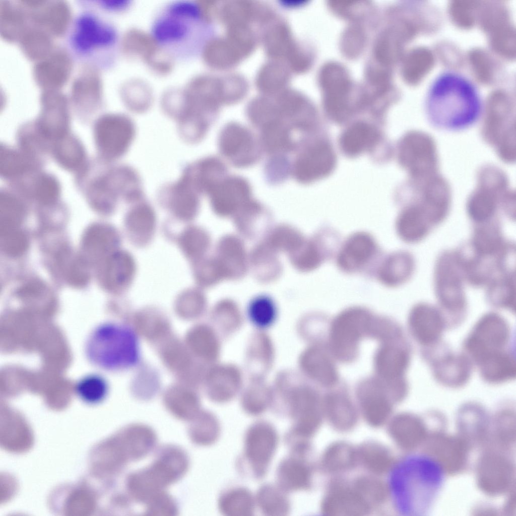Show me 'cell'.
Here are the masks:
<instances>
[{"label":"cell","mask_w":516,"mask_h":516,"mask_svg":"<svg viewBox=\"0 0 516 516\" xmlns=\"http://www.w3.org/2000/svg\"><path fill=\"white\" fill-rule=\"evenodd\" d=\"M429 122L436 128L453 131L475 124L484 105L477 85L464 74L451 69L438 73L429 84L424 98Z\"/></svg>","instance_id":"obj_1"},{"label":"cell","mask_w":516,"mask_h":516,"mask_svg":"<svg viewBox=\"0 0 516 516\" xmlns=\"http://www.w3.org/2000/svg\"><path fill=\"white\" fill-rule=\"evenodd\" d=\"M446 478L442 464L434 457L416 452L403 458L391 476V489L398 511L407 516L428 515Z\"/></svg>","instance_id":"obj_2"},{"label":"cell","mask_w":516,"mask_h":516,"mask_svg":"<svg viewBox=\"0 0 516 516\" xmlns=\"http://www.w3.org/2000/svg\"><path fill=\"white\" fill-rule=\"evenodd\" d=\"M138 337L130 326L118 322L101 324L94 328L85 345L89 362L102 369L116 371L129 369L140 360Z\"/></svg>","instance_id":"obj_3"},{"label":"cell","mask_w":516,"mask_h":516,"mask_svg":"<svg viewBox=\"0 0 516 516\" xmlns=\"http://www.w3.org/2000/svg\"><path fill=\"white\" fill-rule=\"evenodd\" d=\"M201 16L199 5L194 2H172L156 18L151 36L163 52L167 50V53L179 54L184 48L189 51L190 46L194 49V37Z\"/></svg>","instance_id":"obj_4"},{"label":"cell","mask_w":516,"mask_h":516,"mask_svg":"<svg viewBox=\"0 0 516 516\" xmlns=\"http://www.w3.org/2000/svg\"><path fill=\"white\" fill-rule=\"evenodd\" d=\"M434 288L439 309L447 329L457 328L465 319L467 300L466 282L456 250H445L437 257L434 270Z\"/></svg>","instance_id":"obj_5"},{"label":"cell","mask_w":516,"mask_h":516,"mask_svg":"<svg viewBox=\"0 0 516 516\" xmlns=\"http://www.w3.org/2000/svg\"><path fill=\"white\" fill-rule=\"evenodd\" d=\"M505 173L498 167L486 164L477 174V185L469 196L466 211L475 224L489 222L498 218V212L511 191Z\"/></svg>","instance_id":"obj_6"},{"label":"cell","mask_w":516,"mask_h":516,"mask_svg":"<svg viewBox=\"0 0 516 516\" xmlns=\"http://www.w3.org/2000/svg\"><path fill=\"white\" fill-rule=\"evenodd\" d=\"M507 321L495 312L485 313L477 321L463 343V352L473 365L512 349Z\"/></svg>","instance_id":"obj_7"},{"label":"cell","mask_w":516,"mask_h":516,"mask_svg":"<svg viewBox=\"0 0 516 516\" xmlns=\"http://www.w3.org/2000/svg\"><path fill=\"white\" fill-rule=\"evenodd\" d=\"M382 342L374 356L376 378L392 400L400 401L408 391L405 374L410 362V348L404 337Z\"/></svg>","instance_id":"obj_8"},{"label":"cell","mask_w":516,"mask_h":516,"mask_svg":"<svg viewBox=\"0 0 516 516\" xmlns=\"http://www.w3.org/2000/svg\"><path fill=\"white\" fill-rule=\"evenodd\" d=\"M373 317L369 310L360 306L347 308L335 317L330 328V343L336 358L344 362L356 359L359 342L368 337Z\"/></svg>","instance_id":"obj_9"},{"label":"cell","mask_w":516,"mask_h":516,"mask_svg":"<svg viewBox=\"0 0 516 516\" xmlns=\"http://www.w3.org/2000/svg\"><path fill=\"white\" fill-rule=\"evenodd\" d=\"M186 467V460L179 450H167L152 466L132 475L131 492L140 499H151L166 486L178 479Z\"/></svg>","instance_id":"obj_10"},{"label":"cell","mask_w":516,"mask_h":516,"mask_svg":"<svg viewBox=\"0 0 516 516\" xmlns=\"http://www.w3.org/2000/svg\"><path fill=\"white\" fill-rule=\"evenodd\" d=\"M398 158L411 180L423 179L438 173L436 144L426 133L412 131L405 134L399 143Z\"/></svg>","instance_id":"obj_11"},{"label":"cell","mask_w":516,"mask_h":516,"mask_svg":"<svg viewBox=\"0 0 516 516\" xmlns=\"http://www.w3.org/2000/svg\"><path fill=\"white\" fill-rule=\"evenodd\" d=\"M136 127L127 116L106 114L95 121L93 135L100 158L111 162L124 155L134 141Z\"/></svg>","instance_id":"obj_12"},{"label":"cell","mask_w":516,"mask_h":516,"mask_svg":"<svg viewBox=\"0 0 516 516\" xmlns=\"http://www.w3.org/2000/svg\"><path fill=\"white\" fill-rule=\"evenodd\" d=\"M424 360L429 365L432 376L439 384L450 389L465 385L471 378L473 364L463 352H453L442 342L421 350Z\"/></svg>","instance_id":"obj_13"},{"label":"cell","mask_w":516,"mask_h":516,"mask_svg":"<svg viewBox=\"0 0 516 516\" xmlns=\"http://www.w3.org/2000/svg\"><path fill=\"white\" fill-rule=\"evenodd\" d=\"M118 38L116 29L91 13H84L75 20L70 35V44L78 55L88 56L112 48Z\"/></svg>","instance_id":"obj_14"},{"label":"cell","mask_w":516,"mask_h":516,"mask_svg":"<svg viewBox=\"0 0 516 516\" xmlns=\"http://www.w3.org/2000/svg\"><path fill=\"white\" fill-rule=\"evenodd\" d=\"M417 206L434 227L447 218L451 207L452 190L447 180L438 173L420 180L412 181Z\"/></svg>","instance_id":"obj_15"},{"label":"cell","mask_w":516,"mask_h":516,"mask_svg":"<svg viewBox=\"0 0 516 516\" xmlns=\"http://www.w3.org/2000/svg\"><path fill=\"white\" fill-rule=\"evenodd\" d=\"M218 147L221 154L238 167L253 164L261 156L253 134L238 123L230 122L223 127L218 138Z\"/></svg>","instance_id":"obj_16"},{"label":"cell","mask_w":516,"mask_h":516,"mask_svg":"<svg viewBox=\"0 0 516 516\" xmlns=\"http://www.w3.org/2000/svg\"><path fill=\"white\" fill-rule=\"evenodd\" d=\"M69 100L59 91H44L40 97V111L34 121L40 133L52 143L70 133Z\"/></svg>","instance_id":"obj_17"},{"label":"cell","mask_w":516,"mask_h":516,"mask_svg":"<svg viewBox=\"0 0 516 516\" xmlns=\"http://www.w3.org/2000/svg\"><path fill=\"white\" fill-rule=\"evenodd\" d=\"M408 325L412 337L421 349L441 342L443 333L447 329L445 319L439 308L426 302H419L412 307L409 313Z\"/></svg>","instance_id":"obj_18"},{"label":"cell","mask_w":516,"mask_h":516,"mask_svg":"<svg viewBox=\"0 0 516 516\" xmlns=\"http://www.w3.org/2000/svg\"><path fill=\"white\" fill-rule=\"evenodd\" d=\"M336 156L331 145L317 141L307 147L295 159L292 172L301 183H309L330 174L336 165Z\"/></svg>","instance_id":"obj_19"},{"label":"cell","mask_w":516,"mask_h":516,"mask_svg":"<svg viewBox=\"0 0 516 516\" xmlns=\"http://www.w3.org/2000/svg\"><path fill=\"white\" fill-rule=\"evenodd\" d=\"M102 84L97 70L84 68L73 83L71 101L76 114L83 120L90 119L102 105Z\"/></svg>","instance_id":"obj_20"},{"label":"cell","mask_w":516,"mask_h":516,"mask_svg":"<svg viewBox=\"0 0 516 516\" xmlns=\"http://www.w3.org/2000/svg\"><path fill=\"white\" fill-rule=\"evenodd\" d=\"M212 207L221 215L239 211L252 199L250 184L239 176H226L209 190Z\"/></svg>","instance_id":"obj_21"},{"label":"cell","mask_w":516,"mask_h":516,"mask_svg":"<svg viewBox=\"0 0 516 516\" xmlns=\"http://www.w3.org/2000/svg\"><path fill=\"white\" fill-rule=\"evenodd\" d=\"M378 246L369 233L359 231L350 235L341 246L337 256L338 268L346 273L360 271L377 253Z\"/></svg>","instance_id":"obj_22"},{"label":"cell","mask_w":516,"mask_h":516,"mask_svg":"<svg viewBox=\"0 0 516 516\" xmlns=\"http://www.w3.org/2000/svg\"><path fill=\"white\" fill-rule=\"evenodd\" d=\"M72 68L69 53L63 49L54 48L47 56L35 63L33 78L43 91H59L69 79Z\"/></svg>","instance_id":"obj_23"},{"label":"cell","mask_w":516,"mask_h":516,"mask_svg":"<svg viewBox=\"0 0 516 516\" xmlns=\"http://www.w3.org/2000/svg\"><path fill=\"white\" fill-rule=\"evenodd\" d=\"M363 414L373 426L382 424L392 410L391 398L376 378L362 381L356 390Z\"/></svg>","instance_id":"obj_24"},{"label":"cell","mask_w":516,"mask_h":516,"mask_svg":"<svg viewBox=\"0 0 516 516\" xmlns=\"http://www.w3.org/2000/svg\"><path fill=\"white\" fill-rule=\"evenodd\" d=\"M25 10L31 24L44 30L51 37L63 36L72 21L71 9L63 1H42L38 7Z\"/></svg>","instance_id":"obj_25"},{"label":"cell","mask_w":516,"mask_h":516,"mask_svg":"<svg viewBox=\"0 0 516 516\" xmlns=\"http://www.w3.org/2000/svg\"><path fill=\"white\" fill-rule=\"evenodd\" d=\"M200 194L181 174L179 179L164 185L159 192L160 199L177 217L189 220L197 214Z\"/></svg>","instance_id":"obj_26"},{"label":"cell","mask_w":516,"mask_h":516,"mask_svg":"<svg viewBox=\"0 0 516 516\" xmlns=\"http://www.w3.org/2000/svg\"><path fill=\"white\" fill-rule=\"evenodd\" d=\"M415 269L413 255L405 250H399L387 255L377 267V280L389 287L400 286L412 277Z\"/></svg>","instance_id":"obj_27"},{"label":"cell","mask_w":516,"mask_h":516,"mask_svg":"<svg viewBox=\"0 0 516 516\" xmlns=\"http://www.w3.org/2000/svg\"><path fill=\"white\" fill-rule=\"evenodd\" d=\"M275 432L269 425L259 424L248 431L246 439V455L258 472H263L276 447Z\"/></svg>","instance_id":"obj_28"},{"label":"cell","mask_w":516,"mask_h":516,"mask_svg":"<svg viewBox=\"0 0 516 516\" xmlns=\"http://www.w3.org/2000/svg\"><path fill=\"white\" fill-rule=\"evenodd\" d=\"M368 507L355 489L339 484L331 489L322 504L323 512L333 515H361Z\"/></svg>","instance_id":"obj_29"},{"label":"cell","mask_w":516,"mask_h":516,"mask_svg":"<svg viewBox=\"0 0 516 516\" xmlns=\"http://www.w3.org/2000/svg\"><path fill=\"white\" fill-rule=\"evenodd\" d=\"M434 228L420 209L411 203L401 211L396 222L398 236L408 243H416L423 240Z\"/></svg>","instance_id":"obj_30"},{"label":"cell","mask_w":516,"mask_h":516,"mask_svg":"<svg viewBox=\"0 0 516 516\" xmlns=\"http://www.w3.org/2000/svg\"><path fill=\"white\" fill-rule=\"evenodd\" d=\"M50 155L61 168L77 174L88 162L83 144L70 133L52 142Z\"/></svg>","instance_id":"obj_31"},{"label":"cell","mask_w":516,"mask_h":516,"mask_svg":"<svg viewBox=\"0 0 516 516\" xmlns=\"http://www.w3.org/2000/svg\"><path fill=\"white\" fill-rule=\"evenodd\" d=\"M379 139V133L375 127L359 122L351 125L343 133L340 145L344 154L354 157L372 150Z\"/></svg>","instance_id":"obj_32"},{"label":"cell","mask_w":516,"mask_h":516,"mask_svg":"<svg viewBox=\"0 0 516 516\" xmlns=\"http://www.w3.org/2000/svg\"><path fill=\"white\" fill-rule=\"evenodd\" d=\"M486 286V299L491 306L515 313V270L497 274Z\"/></svg>","instance_id":"obj_33"},{"label":"cell","mask_w":516,"mask_h":516,"mask_svg":"<svg viewBox=\"0 0 516 516\" xmlns=\"http://www.w3.org/2000/svg\"><path fill=\"white\" fill-rule=\"evenodd\" d=\"M42 166L35 162L19 148L6 145L1 146L0 173L11 182L33 172L41 169Z\"/></svg>","instance_id":"obj_34"},{"label":"cell","mask_w":516,"mask_h":516,"mask_svg":"<svg viewBox=\"0 0 516 516\" xmlns=\"http://www.w3.org/2000/svg\"><path fill=\"white\" fill-rule=\"evenodd\" d=\"M323 408L330 423L338 429H348L355 422V409L349 398L343 393L334 392L327 394L323 401Z\"/></svg>","instance_id":"obj_35"},{"label":"cell","mask_w":516,"mask_h":516,"mask_svg":"<svg viewBox=\"0 0 516 516\" xmlns=\"http://www.w3.org/2000/svg\"><path fill=\"white\" fill-rule=\"evenodd\" d=\"M28 20L26 11L19 3L16 5L8 1L1 2L0 31L5 40L18 42L29 26Z\"/></svg>","instance_id":"obj_36"},{"label":"cell","mask_w":516,"mask_h":516,"mask_svg":"<svg viewBox=\"0 0 516 516\" xmlns=\"http://www.w3.org/2000/svg\"><path fill=\"white\" fill-rule=\"evenodd\" d=\"M18 148L35 162L42 165L51 154L52 143L40 133L34 121L22 125L17 135Z\"/></svg>","instance_id":"obj_37"},{"label":"cell","mask_w":516,"mask_h":516,"mask_svg":"<svg viewBox=\"0 0 516 516\" xmlns=\"http://www.w3.org/2000/svg\"><path fill=\"white\" fill-rule=\"evenodd\" d=\"M482 379L491 384H499L512 380L516 376L514 352L506 351L489 359L477 366Z\"/></svg>","instance_id":"obj_38"},{"label":"cell","mask_w":516,"mask_h":516,"mask_svg":"<svg viewBox=\"0 0 516 516\" xmlns=\"http://www.w3.org/2000/svg\"><path fill=\"white\" fill-rule=\"evenodd\" d=\"M304 361L308 372L320 384L330 387L336 383L338 375L335 364L324 349H311L307 353Z\"/></svg>","instance_id":"obj_39"},{"label":"cell","mask_w":516,"mask_h":516,"mask_svg":"<svg viewBox=\"0 0 516 516\" xmlns=\"http://www.w3.org/2000/svg\"><path fill=\"white\" fill-rule=\"evenodd\" d=\"M51 38L44 30L31 24L18 42L24 55L36 62L45 58L54 49Z\"/></svg>","instance_id":"obj_40"},{"label":"cell","mask_w":516,"mask_h":516,"mask_svg":"<svg viewBox=\"0 0 516 516\" xmlns=\"http://www.w3.org/2000/svg\"><path fill=\"white\" fill-rule=\"evenodd\" d=\"M278 309L273 298L266 294L252 298L247 307L249 320L255 327L265 329L270 327L276 320Z\"/></svg>","instance_id":"obj_41"},{"label":"cell","mask_w":516,"mask_h":516,"mask_svg":"<svg viewBox=\"0 0 516 516\" xmlns=\"http://www.w3.org/2000/svg\"><path fill=\"white\" fill-rule=\"evenodd\" d=\"M111 258L107 274L109 286L116 290L125 288L134 276V261L125 252H117Z\"/></svg>","instance_id":"obj_42"},{"label":"cell","mask_w":516,"mask_h":516,"mask_svg":"<svg viewBox=\"0 0 516 516\" xmlns=\"http://www.w3.org/2000/svg\"><path fill=\"white\" fill-rule=\"evenodd\" d=\"M108 384L102 376L89 374L81 377L76 383L75 391L84 403L91 405L100 403L106 397Z\"/></svg>","instance_id":"obj_43"},{"label":"cell","mask_w":516,"mask_h":516,"mask_svg":"<svg viewBox=\"0 0 516 516\" xmlns=\"http://www.w3.org/2000/svg\"><path fill=\"white\" fill-rule=\"evenodd\" d=\"M155 220L154 212L151 206L141 200L127 213L126 223L133 234L144 240L152 234Z\"/></svg>","instance_id":"obj_44"},{"label":"cell","mask_w":516,"mask_h":516,"mask_svg":"<svg viewBox=\"0 0 516 516\" xmlns=\"http://www.w3.org/2000/svg\"><path fill=\"white\" fill-rule=\"evenodd\" d=\"M356 458V453L350 445L345 443H337L326 450L322 464L328 471H339L351 467Z\"/></svg>","instance_id":"obj_45"},{"label":"cell","mask_w":516,"mask_h":516,"mask_svg":"<svg viewBox=\"0 0 516 516\" xmlns=\"http://www.w3.org/2000/svg\"><path fill=\"white\" fill-rule=\"evenodd\" d=\"M357 457L370 471L381 473L391 464V457L384 447L376 443H366L359 450Z\"/></svg>","instance_id":"obj_46"},{"label":"cell","mask_w":516,"mask_h":516,"mask_svg":"<svg viewBox=\"0 0 516 516\" xmlns=\"http://www.w3.org/2000/svg\"><path fill=\"white\" fill-rule=\"evenodd\" d=\"M279 476L284 485L289 489L304 488L309 484L308 469L302 463L296 461L289 460L284 463Z\"/></svg>","instance_id":"obj_47"},{"label":"cell","mask_w":516,"mask_h":516,"mask_svg":"<svg viewBox=\"0 0 516 516\" xmlns=\"http://www.w3.org/2000/svg\"><path fill=\"white\" fill-rule=\"evenodd\" d=\"M252 505L250 495L243 490L232 491L223 497L221 501L222 510L232 515H246L251 511Z\"/></svg>","instance_id":"obj_48"},{"label":"cell","mask_w":516,"mask_h":516,"mask_svg":"<svg viewBox=\"0 0 516 516\" xmlns=\"http://www.w3.org/2000/svg\"><path fill=\"white\" fill-rule=\"evenodd\" d=\"M355 489L368 505L381 501L384 497L383 485L372 479H360L355 483Z\"/></svg>","instance_id":"obj_49"},{"label":"cell","mask_w":516,"mask_h":516,"mask_svg":"<svg viewBox=\"0 0 516 516\" xmlns=\"http://www.w3.org/2000/svg\"><path fill=\"white\" fill-rule=\"evenodd\" d=\"M181 245L185 252L191 257L201 254L207 244L205 234L199 229L190 228L182 235Z\"/></svg>","instance_id":"obj_50"},{"label":"cell","mask_w":516,"mask_h":516,"mask_svg":"<svg viewBox=\"0 0 516 516\" xmlns=\"http://www.w3.org/2000/svg\"><path fill=\"white\" fill-rule=\"evenodd\" d=\"M273 156L266 167V175L271 182H279L287 177L289 162L283 155Z\"/></svg>","instance_id":"obj_51"},{"label":"cell","mask_w":516,"mask_h":516,"mask_svg":"<svg viewBox=\"0 0 516 516\" xmlns=\"http://www.w3.org/2000/svg\"><path fill=\"white\" fill-rule=\"evenodd\" d=\"M261 497V505L267 512H285L287 503L282 495L271 488H266L262 491Z\"/></svg>","instance_id":"obj_52"},{"label":"cell","mask_w":516,"mask_h":516,"mask_svg":"<svg viewBox=\"0 0 516 516\" xmlns=\"http://www.w3.org/2000/svg\"><path fill=\"white\" fill-rule=\"evenodd\" d=\"M191 428V435L195 441L207 444L214 440L217 427L215 421H197Z\"/></svg>","instance_id":"obj_53"},{"label":"cell","mask_w":516,"mask_h":516,"mask_svg":"<svg viewBox=\"0 0 516 516\" xmlns=\"http://www.w3.org/2000/svg\"><path fill=\"white\" fill-rule=\"evenodd\" d=\"M150 499L149 512L153 514H172L175 512V506L170 498L166 495L157 494Z\"/></svg>","instance_id":"obj_54"},{"label":"cell","mask_w":516,"mask_h":516,"mask_svg":"<svg viewBox=\"0 0 516 516\" xmlns=\"http://www.w3.org/2000/svg\"><path fill=\"white\" fill-rule=\"evenodd\" d=\"M100 7L109 11H124L130 6L131 1L127 0H99Z\"/></svg>","instance_id":"obj_55"}]
</instances>
